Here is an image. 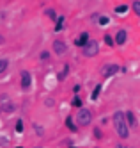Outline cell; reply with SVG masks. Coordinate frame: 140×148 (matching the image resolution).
Segmentation results:
<instances>
[{"label":"cell","instance_id":"ba28073f","mask_svg":"<svg viewBox=\"0 0 140 148\" xmlns=\"http://www.w3.org/2000/svg\"><path fill=\"white\" fill-rule=\"evenodd\" d=\"M115 45H124L126 43V39H128V32H126V30H117V34H115Z\"/></svg>","mask_w":140,"mask_h":148},{"label":"cell","instance_id":"f1b7e54d","mask_svg":"<svg viewBox=\"0 0 140 148\" xmlns=\"http://www.w3.org/2000/svg\"><path fill=\"white\" fill-rule=\"evenodd\" d=\"M0 111H2V107H0Z\"/></svg>","mask_w":140,"mask_h":148},{"label":"cell","instance_id":"30bf717a","mask_svg":"<svg viewBox=\"0 0 140 148\" xmlns=\"http://www.w3.org/2000/svg\"><path fill=\"white\" fill-rule=\"evenodd\" d=\"M124 114H126V121H128V125H130V129H135L137 127V118H135L133 111H126Z\"/></svg>","mask_w":140,"mask_h":148},{"label":"cell","instance_id":"603a6c76","mask_svg":"<svg viewBox=\"0 0 140 148\" xmlns=\"http://www.w3.org/2000/svg\"><path fill=\"white\" fill-rule=\"evenodd\" d=\"M94 137H96V139H103V132H101V129H94Z\"/></svg>","mask_w":140,"mask_h":148},{"label":"cell","instance_id":"5bb4252c","mask_svg":"<svg viewBox=\"0 0 140 148\" xmlns=\"http://www.w3.org/2000/svg\"><path fill=\"white\" fill-rule=\"evenodd\" d=\"M110 23V18L108 16H105V14H99L98 16V25L99 27H105V25H108Z\"/></svg>","mask_w":140,"mask_h":148},{"label":"cell","instance_id":"7a4b0ae2","mask_svg":"<svg viewBox=\"0 0 140 148\" xmlns=\"http://www.w3.org/2000/svg\"><path fill=\"white\" fill-rule=\"evenodd\" d=\"M91 121H92V112L85 107H80L76 112V123L82 127H87V125H91Z\"/></svg>","mask_w":140,"mask_h":148},{"label":"cell","instance_id":"52a82bcc","mask_svg":"<svg viewBox=\"0 0 140 148\" xmlns=\"http://www.w3.org/2000/svg\"><path fill=\"white\" fill-rule=\"evenodd\" d=\"M89 41H91V39H89V32H82V34H80L76 39H74V45H76V47H82V48H83L85 45L89 43Z\"/></svg>","mask_w":140,"mask_h":148},{"label":"cell","instance_id":"e0dca14e","mask_svg":"<svg viewBox=\"0 0 140 148\" xmlns=\"http://www.w3.org/2000/svg\"><path fill=\"white\" fill-rule=\"evenodd\" d=\"M103 39H105V43L108 45V47H114V45H115V39H114L110 34H105V36H103Z\"/></svg>","mask_w":140,"mask_h":148},{"label":"cell","instance_id":"d4e9b609","mask_svg":"<svg viewBox=\"0 0 140 148\" xmlns=\"http://www.w3.org/2000/svg\"><path fill=\"white\" fill-rule=\"evenodd\" d=\"M34 130H36V132H37L39 136H43V129H41V127H39L37 123H34Z\"/></svg>","mask_w":140,"mask_h":148},{"label":"cell","instance_id":"6da1fadb","mask_svg":"<svg viewBox=\"0 0 140 148\" xmlns=\"http://www.w3.org/2000/svg\"><path fill=\"white\" fill-rule=\"evenodd\" d=\"M112 121H114L117 136H119L121 139H128V137H130V125H128V121H126V114L122 111H115Z\"/></svg>","mask_w":140,"mask_h":148},{"label":"cell","instance_id":"484cf974","mask_svg":"<svg viewBox=\"0 0 140 148\" xmlns=\"http://www.w3.org/2000/svg\"><path fill=\"white\" fill-rule=\"evenodd\" d=\"M9 141H7V137H0V146H7Z\"/></svg>","mask_w":140,"mask_h":148},{"label":"cell","instance_id":"cb8c5ba5","mask_svg":"<svg viewBox=\"0 0 140 148\" xmlns=\"http://www.w3.org/2000/svg\"><path fill=\"white\" fill-rule=\"evenodd\" d=\"M48 57H50V52H46V50H45V52H41V59H43V61H46Z\"/></svg>","mask_w":140,"mask_h":148},{"label":"cell","instance_id":"4316f807","mask_svg":"<svg viewBox=\"0 0 140 148\" xmlns=\"http://www.w3.org/2000/svg\"><path fill=\"white\" fill-rule=\"evenodd\" d=\"M53 103H55V102H53L51 98H46V105H48V107H51V105H53Z\"/></svg>","mask_w":140,"mask_h":148},{"label":"cell","instance_id":"277c9868","mask_svg":"<svg viewBox=\"0 0 140 148\" xmlns=\"http://www.w3.org/2000/svg\"><path fill=\"white\" fill-rule=\"evenodd\" d=\"M20 79H21V89H23V91L30 89V86H32V73L28 70H21Z\"/></svg>","mask_w":140,"mask_h":148},{"label":"cell","instance_id":"9a60e30c","mask_svg":"<svg viewBox=\"0 0 140 148\" xmlns=\"http://www.w3.org/2000/svg\"><path fill=\"white\" fill-rule=\"evenodd\" d=\"M71 105H73V107H76V109H80V107H83V102H82V98L78 97V95H74V98H73V102H71Z\"/></svg>","mask_w":140,"mask_h":148},{"label":"cell","instance_id":"ac0fdd59","mask_svg":"<svg viewBox=\"0 0 140 148\" xmlns=\"http://www.w3.org/2000/svg\"><path fill=\"white\" fill-rule=\"evenodd\" d=\"M7 66H9V61L7 59H0V75L7 70Z\"/></svg>","mask_w":140,"mask_h":148},{"label":"cell","instance_id":"83f0119b","mask_svg":"<svg viewBox=\"0 0 140 148\" xmlns=\"http://www.w3.org/2000/svg\"><path fill=\"white\" fill-rule=\"evenodd\" d=\"M2 43H4V38H2V36H0V45H2Z\"/></svg>","mask_w":140,"mask_h":148},{"label":"cell","instance_id":"d6986e66","mask_svg":"<svg viewBox=\"0 0 140 148\" xmlns=\"http://www.w3.org/2000/svg\"><path fill=\"white\" fill-rule=\"evenodd\" d=\"M46 16L50 18V20H57V13H55V9H46Z\"/></svg>","mask_w":140,"mask_h":148},{"label":"cell","instance_id":"8fae6325","mask_svg":"<svg viewBox=\"0 0 140 148\" xmlns=\"http://www.w3.org/2000/svg\"><path fill=\"white\" fill-rule=\"evenodd\" d=\"M101 89H103V84L99 82L98 86H96V88L92 89V93H91V100H94V102L98 100V98H99V95H101Z\"/></svg>","mask_w":140,"mask_h":148},{"label":"cell","instance_id":"3957f363","mask_svg":"<svg viewBox=\"0 0 140 148\" xmlns=\"http://www.w3.org/2000/svg\"><path fill=\"white\" fill-rule=\"evenodd\" d=\"M98 52H99V43H98V41H94V39H91L89 43L83 47V56L85 57H94Z\"/></svg>","mask_w":140,"mask_h":148},{"label":"cell","instance_id":"4fadbf2b","mask_svg":"<svg viewBox=\"0 0 140 148\" xmlns=\"http://www.w3.org/2000/svg\"><path fill=\"white\" fill-rule=\"evenodd\" d=\"M66 127H68V129H69L71 132H78V127L74 125V121H73L71 116H68V118H66Z\"/></svg>","mask_w":140,"mask_h":148},{"label":"cell","instance_id":"7402d4cb","mask_svg":"<svg viewBox=\"0 0 140 148\" xmlns=\"http://www.w3.org/2000/svg\"><path fill=\"white\" fill-rule=\"evenodd\" d=\"M68 73H69V66L66 64V66H64V70H62V73L59 75V80H64V79H66V75H68Z\"/></svg>","mask_w":140,"mask_h":148},{"label":"cell","instance_id":"44dd1931","mask_svg":"<svg viewBox=\"0 0 140 148\" xmlns=\"http://www.w3.org/2000/svg\"><path fill=\"white\" fill-rule=\"evenodd\" d=\"M14 130H16L18 134H21V132H23V121H21V120H18V121H16V125H14Z\"/></svg>","mask_w":140,"mask_h":148},{"label":"cell","instance_id":"9c48e42d","mask_svg":"<svg viewBox=\"0 0 140 148\" xmlns=\"http://www.w3.org/2000/svg\"><path fill=\"white\" fill-rule=\"evenodd\" d=\"M2 111H5V112H13L14 111V105L9 102L7 95H2Z\"/></svg>","mask_w":140,"mask_h":148},{"label":"cell","instance_id":"7c38bea8","mask_svg":"<svg viewBox=\"0 0 140 148\" xmlns=\"http://www.w3.org/2000/svg\"><path fill=\"white\" fill-rule=\"evenodd\" d=\"M64 22H66V18H64V16H57V20H55V27H53V30H55V32H60V30L64 29Z\"/></svg>","mask_w":140,"mask_h":148},{"label":"cell","instance_id":"5b68a950","mask_svg":"<svg viewBox=\"0 0 140 148\" xmlns=\"http://www.w3.org/2000/svg\"><path fill=\"white\" fill-rule=\"evenodd\" d=\"M117 71H121V66L119 64H105L103 66V70H101V75L105 77V79H108V77H114Z\"/></svg>","mask_w":140,"mask_h":148},{"label":"cell","instance_id":"2e32d148","mask_svg":"<svg viewBox=\"0 0 140 148\" xmlns=\"http://www.w3.org/2000/svg\"><path fill=\"white\" fill-rule=\"evenodd\" d=\"M128 9H130V7H128L126 4H121V5H117L114 11H115L117 14H126V13H128Z\"/></svg>","mask_w":140,"mask_h":148},{"label":"cell","instance_id":"8992f818","mask_svg":"<svg viewBox=\"0 0 140 148\" xmlns=\"http://www.w3.org/2000/svg\"><path fill=\"white\" fill-rule=\"evenodd\" d=\"M68 52V45L64 43L62 39H55L53 41V54H57V56H64Z\"/></svg>","mask_w":140,"mask_h":148},{"label":"cell","instance_id":"ffe728a7","mask_svg":"<svg viewBox=\"0 0 140 148\" xmlns=\"http://www.w3.org/2000/svg\"><path fill=\"white\" fill-rule=\"evenodd\" d=\"M131 7H133L135 14H138V16H140V0H135V2L131 4Z\"/></svg>","mask_w":140,"mask_h":148}]
</instances>
